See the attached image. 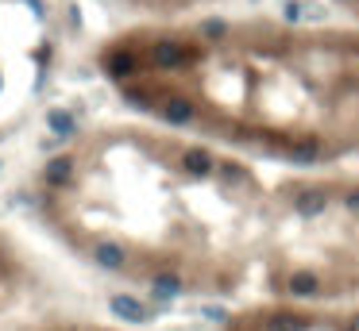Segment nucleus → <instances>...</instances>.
<instances>
[{
    "instance_id": "obj_1",
    "label": "nucleus",
    "mask_w": 359,
    "mask_h": 331,
    "mask_svg": "<svg viewBox=\"0 0 359 331\" xmlns=\"http://www.w3.org/2000/svg\"><path fill=\"white\" fill-rule=\"evenodd\" d=\"M112 308H116V316H128L132 323H147L151 320V308H143V300H135V297H116Z\"/></svg>"
},
{
    "instance_id": "obj_2",
    "label": "nucleus",
    "mask_w": 359,
    "mask_h": 331,
    "mask_svg": "<svg viewBox=\"0 0 359 331\" xmlns=\"http://www.w3.org/2000/svg\"><path fill=\"white\" fill-rule=\"evenodd\" d=\"M93 331H109V328H93Z\"/></svg>"
}]
</instances>
